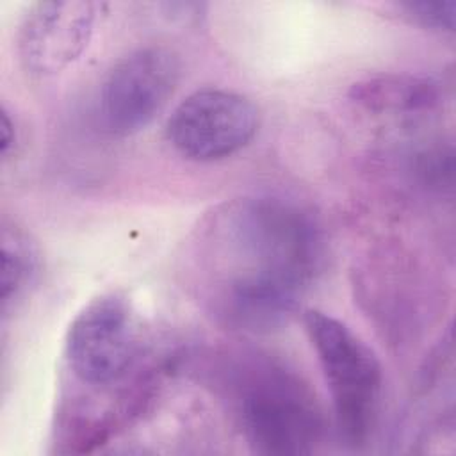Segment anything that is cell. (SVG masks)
<instances>
[{
  "label": "cell",
  "mask_w": 456,
  "mask_h": 456,
  "mask_svg": "<svg viewBox=\"0 0 456 456\" xmlns=\"http://www.w3.org/2000/svg\"><path fill=\"white\" fill-rule=\"evenodd\" d=\"M37 269V258L32 244L18 230L2 235V303L4 308L27 289Z\"/></svg>",
  "instance_id": "obj_9"
},
{
  "label": "cell",
  "mask_w": 456,
  "mask_h": 456,
  "mask_svg": "<svg viewBox=\"0 0 456 456\" xmlns=\"http://www.w3.org/2000/svg\"><path fill=\"white\" fill-rule=\"evenodd\" d=\"M228 390L249 447L267 456H299L317 449L324 417L310 387L269 354H249L228 370Z\"/></svg>",
  "instance_id": "obj_2"
},
{
  "label": "cell",
  "mask_w": 456,
  "mask_h": 456,
  "mask_svg": "<svg viewBox=\"0 0 456 456\" xmlns=\"http://www.w3.org/2000/svg\"><path fill=\"white\" fill-rule=\"evenodd\" d=\"M0 130H2L0 151H2V157L7 159V155L11 153V150L16 144V126L5 109H2V114H0Z\"/></svg>",
  "instance_id": "obj_12"
},
{
  "label": "cell",
  "mask_w": 456,
  "mask_h": 456,
  "mask_svg": "<svg viewBox=\"0 0 456 456\" xmlns=\"http://www.w3.org/2000/svg\"><path fill=\"white\" fill-rule=\"evenodd\" d=\"M64 353L82 385L121 381L139 358L137 321L126 297L109 292L84 305L69 322Z\"/></svg>",
  "instance_id": "obj_4"
},
{
  "label": "cell",
  "mask_w": 456,
  "mask_h": 456,
  "mask_svg": "<svg viewBox=\"0 0 456 456\" xmlns=\"http://www.w3.org/2000/svg\"><path fill=\"white\" fill-rule=\"evenodd\" d=\"M322 260L317 219L285 198L226 201L196 230V289L205 308L230 330L269 333L285 326Z\"/></svg>",
  "instance_id": "obj_1"
},
{
  "label": "cell",
  "mask_w": 456,
  "mask_h": 456,
  "mask_svg": "<svg viewBox=\"0 0 456 456\" xmlns=\"http://www.w3.org/2000/svg\"><path fill=\"white\" fill-rule=\"evenodd\" d=\"M303 322L331 394L338 435L347 445H363L378 417L381 363L374 351L333 315L306 310Z\"/></svg>",
  "instance_id": "obj_3"
},
{
  "label": "cell",
  "mask_w": 456,
  "mask_h": 456,
  "mask_svg": "<svg viewBox=\"0 0 456 456\" xmlns=\"http://www.w3.org/2000/svg\"><path fill=\"white\" fill-rule=\"evenodd\" d=\"M260 125L256 105L244 94L205 87L182 100L166 125L167 142L196 162L235 155L255 137Z\"/></svg>",
  "instance_id": "obj_6"
},
{
  "label": "cell",
  "mask_w": 456,
  "mask_h": 456,
  "mask_svg": "<svg viewBox=\"0 0 456 456\" xmlns=\"http://www.w3.org/2000/svg\"><path fill=\"white\" fill-rule=\"evenodd\" d=\"M103 4L89 0H39L27 7L16 34L21 68L32 77H53L89 46Z\"/></svg>",
  "instance_id": "obj_7"
},
{
  "label": "cell",
  "mask_w": 456,
  "mask_h": 456,
  "mask_svg": "<svg viewBox=\"0 0 456 456\" xmlns=\"http://www.w3.org/2000/svg\"><path fill=\"white\" fill-rule=\"evenodd\" d=\"M349 98L369 112H420L440 102V82L428 75H378L354 82Z\"/></svg>",
  "instance_id": "obj_8"
},
{
  "label": "cell",
  "mask_w": 456,
  "mask_h": 456,
  "mask_svg": "<svg viewBox=\"0 0 456 456\" xmlns=\"http://www.w3.org/2000/svg\"><path fill=\"white\" fill-rule=\"evenodd\" d=\"M454 153L452 146L433 144L420 150L413 159V173L424 187L444 191V187L452 185L454 171Z\"/></svg>",
  "instance_id": "obj_10"
},
{
  "label": "cell",
  "mask_w": 456,
  "mask_h": 456,
  "mask_svg": "<svg viewBox=\"0 0 456 456\" xmlns=\"http://www.w3.org/2000/svg\"><path fill=\"white\" fill-rule=\"evenodd\" d=\"M182 75L180 57L164 45H148L121 57L98 94L100 125L126 137L146 128L171 100Z\"/></svg>",
  "instance_id": "obj_5"
},
{
  "label": "cell",
  "mask_w": 456,
  "mask_h": 456,
  "mask_svg": "<svg viewBox=\"0 0 456 456\" xmlns=\"http://www.w3.org/2000/svg\"><path fill=\"white\" fill-rule=\"evenodd\" d=\"M401 16L429 30L454 32L456 2L454 0H404L395 4Z\"/></svg>",
  "instance_id": "obj_11"
}]
</instances>
